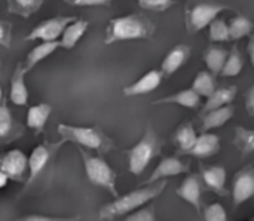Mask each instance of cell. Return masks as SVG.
<instances>
[{
  "mask_svg": "<svg viewBox=\"0 0 254 221\" xmlns=\"http://www.w3.org/2000/svg\"><path fill=\"white\" fill-rule=\"evenodd\" d=\"M165 186H167V181L162 180V181H158L153 184H147L146 187L135 189L127 195L118 196V198H115L113 202L104 205L98 211V219L101 221H107L121 217V216L131 214V213L143 208L147 202L158 198L164 192Z\"/></svg>",
  "mask_w": 254,
  "mask_h": 221,
  "instance_id": "6da1fadb",
  "label": "cell"
},
{
  "mask_svg": "<svg viewBox=\"0 0 254 221\" xmlns=\"http://www.w3.org/2000/svg\"><path fill=\"white\" fill-rule=\"evenodd\" d=\"M156 25L143 13H129L113 18L106 27V45L124 40H149L153 37Z\"/></svg>",
  "mask_w": 254,
  "mask_h": 221,
  "instance_id": "7a4b0ae2",
  "label": "cell"
},
{
  "mask_svg": "<svg viewBox=\"0 0 254 221\" xmlns=\"http://www.w3.org/2000/svg\"><path fill=\"white\" fill-rule=\"evenodd\" d=\"M64 143L77 144L80 149L95 150L100 155L107 153L113 149V141L98 126H76L60 123L57 128Z\"/></svg>",
  "mask_w": 254,
  "mask_h": 221,
  "instance_id": "3957f363",
  "label": "cell"
},
{
  "mask_svg": "<svg viewBox=\"0 0 254 221\" xmlns=\"http://www.w3.org/2000/svg\"><path fill=\"white\" fill-rule=\"evenodd\" d=\"M79 153L88 180L94 186L109 192L113 198H118L119 195L116 190V172L113 171V168L100 155H89L83 149H79Z\"/></svg>",
  "mask_w": 254,
  "mask_h": 221,
  "instance_id": "277c9868",
  "label": "cell"
},
{
  "mask_svg": "<svg viewBox=\"0 0 254 221\" xmlns=\"http://www.w3.org/2000/svg\"><path fill=\"white\" fill-rule=\"evenodd\" d=\"M161 143L155 131L149 126L144 135L140 138L137 144H134L129 150H127L128 156V169L134 175H141L149 164L159 155Z\"/></svg>",
  "mask_w": 254,
  "mask_h": 221,
  "instance_id": "5b68a950",
  "label": "cell"
},
{
  "mask_svg": "<svg viewBox=\"0 0 254 221\" xmlns=\"http://www.w3.org/2000/svg\"><path fill=\"white\" fill-rule=\"evenodd\" d=\"M65 143L63 140L52 143V141H45L40 143L39 146H36L30 156H28V175L25 180V189L30 187L37 177L48 168V165L51 164V161L55 158V155L60 152V149L64 146Z\"/></svg>",
  "mask_w": 254,
  "mask_h": 221,
  "instance_id": "8992f818",
  "label": "cell"
},
{
  "mask_svg": "<svg viewBox=\"0 0 254 221\" xmlns=\"http://www.w3.org/2000/svg\"><path fill=\"white\" fill-rule=\"evenodd\" d=\"M229 9V6L213 3V1H196L193 6H189L186 13V28L190 34L201 31L208 27L220 12Z\"/></svg>",
  "mask_w": 254,
  "mask_h": 221,
  "instance_id": "52a82bcc",
  "label": "cell"
},
{
  "mask_svg": "<svg viewBox=\"0 0 254 221\" xmlns=\"http://www.w3.org/2000/svg\"><path fill=\"white\" fill-rule=\"evenodd\" d=\"M74 19H77L76 16H64V15H58V16H52L49 19L42 21L40 24H37L25 37V42H34V40H42V42H58L57 39L61 37V34L64 33L65 27L73 22Z\"/></svg>",
  "mask_w": 254,
  "mask_h": 221,
  "instance_id": "ba28073f",
  "label": "cell"
},
{
  "mask_svg": "<svg viewBox=\"0 0 254 221\" xmlns=\"http://www.w3.org/2000/svg\"><path fill=\"white\" fill-rule=\"evenodd\" d=\"M0 171L7 175L9 180L24 183L28 175V158L19 149H13L0 156Z\"/></svg>",
  "mask_w": 254,
  "mask_h": 221,
  "instance_id": "9c48e42d",
  "label": "cell"
},
{
  "mask_svg": "<svg viewBox=\"0 0 254 221\" xmlns=\"http://www.w3.org/2000/svg\"><path fill=\"white\" fill-rule=\"evenodd\" d=\"M24 132V125L12 116L6 100L3 98V101L0 103V147L19 140Z\"/></svg>",
  "mask_w": 254,
  "mask_h": 221,
  "instance_id": "30bf717a",
  "label": "cell"
},
{
  "mask_svg": "<svg viewBox=\"0 0 254 221\" xmlns=\"http://www.w3.org/2000/svg\"><path fill=\"white\" fill-rule=\"evenodd\" d=\"M189 172V166L182 162L179 158H164L158 166L153 169V172L150 174V177L146 180L144 184H153V183H158V181H162L168 177H176V175H180V174H186Z\"/></svg>",
  "mask_w": 254,
  "mask_h": 221,
  "instance_id": "8fae6325",
  "label": "cell"
},
{
  "mask_svg": "<svg viewBox=\"0 0 254 221\" xmlns=\"http://www.w3.org/2000/svg\"><path fill=\"white\" fill-rule=\"evenodd\" d=\"M254 196V169L240 171L232 186L234 207H240Z\"/></svg>",
  "mask_w": 254,
  "mask_h": 221,
  "instance_id": "7c38bea8",
  "label": "cell"
},
{
  "mask_svg": "<svg viewBox=\"0 0 254 221\" xmlns=\"http://www.w3.org/2000/svg\"><path fill=\"white\" fill-rule=\"evenodd\" d=\"M164 73L161 70H150L146 74H143L140 79H137L129 86L124 88L125 97H137V95H146L153 92L162 82Z\"/></svg>",
  "mask_w": 254,
  "mask_h": 221,
  "instance_id": "4fadbf2b",
  "label": "cell"
},
{
  "mask_svg": "<svg viewBox=\"0 0 254 221\" xmlns=\"http://www.w3.org/2000/svg\"><path fill=\"white\" fill-rule=\"evenodd\" d=\"M24 77H25L24 65L16 64L10 77V88H9V100L13 106H27L28 103V89Z\"/></svg>",
  "mask_w": 254,
  "mask_h": 221,
  "instance_id": "5bb4252c",
  "label": "cell"
},
{
  "mask_svg": "<svg viewBox=\"0 0 254 221\" xmlns=\"http://www.w3.org/2000/svg\"><path fill=\"white\" fill-rule=\"evenodd\" d=\"M190 56V48L186 45H177L174 46L164 58L162 64H161V71L164 73V76H171L176 71H179L183 64H186V61Z\"/></svg>",
  "mask_w": 254,
  "mask_h": 221,
  "instance_id": "9a60e30c",
  "label": "cell"
},
{
  "mask_svg": "<svg viewBox=\"0 0 254 221\" xmlns=\"http://www.w3.org/2000/svg\"><path fill=\"white\" fill-rule=\"evenodd\" d=\"M52 107L46 103L34 104L27 111V122L25 125L34 132V135H39L45 131L46 122L51 116Z\"/></svg>",
  "mask_w": 254,
  "mask_h": 221,
  "instance_id": "2e32d148",
  "label": "cell"
},
{
  "mask_svg": "<svg viewBox=\"0 0 254 221\" xmlns=\"http://www.w3.org/2000/svg\"><path fill=\"white\" fill-rule=\"evenodd\" d=\"M220 150V138L216 134L204 132L199 135L193 144V147L188 152V155L196 156V158H210L219 153Z\"/></svg>",
  "mask_w": 254,
  "mask_h": 221,
  "instance_id": "e0dca14e",
  "label": "cell"
},
{
  "mask_svg": "<svg viewBox=\"0 0 254 221\" xmlns=\"http://www.w3.org/2000/svg\"><path fill=\"white\" fill-rule=\"evenodd\" d=\"M177 196L192 205L196 211L201 208V184L195 175L186 177L177 189Z\"/></svg>",
  "mask_w": 254,
  "mask_h": 221,
  "instance_id": "ac0fdd59",
  "label": "cell"
},
{
  "mask_svg": "<svg viewBox=\"0 0 254 221\" xmlns=\"http://www.w3.org/2000/svg\"><path fill=\"white\" fill-rule=\"evenodd\" d=\"M89 27V22L88 21H83V19H74L73 22H70L64 33L61 34V39H60V48H64V49H73L79 40L83 37V34L86 33Z\"/></svg>",
  "mask_w": 254,
  "mask_h": 221,
  "instance_id": "d6986e66",
  "label": "cell"
},
{
  "mask_svg": "<svg viewBox=\"0 0 254 221\" xmlns=\"http://www.w3.org/2000/svg\"><path fill=\"white\" fill-rule=\"evenodd\" d=\"M153 104H176L185 109H196L201 104V97L192 88H189V89L179 91L173 95L159 98Z\"/></svg>",
  "mask_w": 254,
  "mask_h": 221,
  "instance_id": "ffe728a7",
  "label": "cell"
},
{
  "mask_svg": "<svg viewBox=\"0 0 254 221\" xmlns=\"http://www.w3.org/2000/svg\"><path fill=\"white\" fill-rule=\"evenodd\" d=\"M237 92H238L237 86H222V88H217L207 98V103L204 106V111L207 113V111H211V110H216V109H220V107L231 106V103L237 97Z\"/></svg>",
  "mask_w": 254,
  "mask_h": 221,
  "instance_id": "44dd1931",
  "label": "cell"
},
{
  "mask_svg": "<svg viewBox=\"0 0 254 221\" xmlns=\"http://www.w3.org/2000/svg\"><path fill=\"white\" fill-rule=\"evenodd\" d=\"M60 48V42H42L40 45L34 46L27 58H25V62L22 64L24 65V70L25 73H28L30 70H33L40 61H43L45 58H48L51 54H54L57 49Z\"/></svg>",
  "mask_w": 254,
  "mask_h": 221,
  "instance_id": "7402d4cb",
  "label": "cell"
},
{
  "mask_svg": "<svg viewBox=\"0 0 254 221\" xmlns=\"http://www.w3.org/2000/svg\"><path fill=\"white\" fill-rule=\"evenodd\" d=\"M234 111H235V109L232 106H226V107H220V109L207 111V114L204 116V120H202V129L207 132L210 129L223 126L225 123H228L232 119Z\"/></svg>",
  "mask_w": 254,
  "mask_h": 221,
  "instance_id": "603a6c76",
  "label": "cell"
},
{
  "mask_svg": "<svg viewBox=\"0 0 254 221\" xmlns=\"http://www.w3.org/2000/svg\"><path fill=\"white\" fill-rule=\"evenodd\" d=\"M202 180L208 189L222 193L226 186V169L223 166H210L202 171Z\"/></svg>",
  "mask_w": 254,
  "mask_h": 221,
  "instance_id": "cb8c5ba5",
  "label": "cell"
},
{
  "mask_svg": "<svg viewBox=\"0 0 254 221\" xmlns=\"http://www.w3.org/2000/svg\"><path fill=\"white\" fill-rule=\"evenodd\" d=\"M228 51L223 48H217V46H211L205 51L204 54V61L208 67V71L211 74H220L223 70V65L226 62L228 58Z\"/></svg>",
  "mask_w": 254,
  "mask_h": 221,
  "instance_id": "d4e9b609",
  "label": "cell"
},
{
  "mask_svg": "<svg viewBox=\"0 0 254 221\" xmlns=\"http://www.w3.org/2000/svg\"><path fill=\"white\" fill-rule=\"evenodd\" d=\"M174 138H176V143H177V147H179L180 153L188 155V152L193 147V144H195L198 135H196V131H195V128L192 126V123H190V122H186V123H183V125L177 129Z\"/></svg>",
  "mask_w": 254,
  "mask_h": 221,
  "instance_id": "484cf974",
  "label": "cell"
},
{
  "mask_svg": "<svg viewBox=\"0 0 254 221\" xmlns=\"http://www.w3.org/2000/svg\"><path fill=\"white\" fill-rule=\"evenodd\" d=\"M43 4V0H7V12L28 18L36 13Z\"/></svg>",
  "mask_w": 254,
  "mask_h": 221,
  "instance_id": "4316f807",
  "label": "cell"
},
{
  "mask_svg": "<svg viewBox=\"0 0 254 221\" xmlns=\"http://www.w3.org/2000/svg\"><path fill=\"white\" fill-rule=\"evenodd\" d=\"M192 89L202 98H208L216 89H217V83L214 79V74H211L210 71H199L192 83Z\"/></svg>",
  "mask_w": 254,
  "mask_h": 221,
  "instance_id": "83f0119b",
  "label": "cell"
},
{
  "mask_svg": "<svg viewBox=\"0 0 254 221\" xmlns=\"http://www.w3.org/2000/svg\"><path fill=\"white\" fill-rule=\"evenodd\" d=\"M243 67H244V58H243L238 46L235 45L232 48V51L228 54L226 62H225L223 70H222L220 74L225 76V77H235L243 71Z\"/></svg>",
  "mask_w": 254,
  "mask_h": 221,
  "instance_id": "f1b7e54d",
  "label": "cell"
},
{
  "mask_svg": "<svg viewBox=\"0 0 254 221\" xmlns=\"http://www.w3.org/2000/svg\"><path fill=\"white\" fill-rule=\"evenodd\" d=\"M254 24L244 15H237L229 22V34L232 40H240L253 31Z\"/></svg>",
  "mask_w": 254,
  "mask_h": 221,
  "instance_id": "f546056e",
  "label": "cell"
},
{
  "mask_svg": "<svg viewBox=\"0 0 254 221\" xmlns=\"http://www.w3.org/2000/svg\"><path fill=\"white\" fill-rule=\"evenodd\" d=\"M208 33H210V40L211 42H228V40H231L229 24L225 19L216 18L210 24V31Z\"/></svg>",
  "mask_w": 254,
  "mask_h": 221,
  "instance_id": "4dcf8cb0",
  "label": "cell"
},
{
  "mask_svg": "<svg viewBox=\"0 0 254 221\" xmlns=\"http://www.w3.org/2000/svg\"><path fill=\"white\" fill-rule=\"evenodd\" d=\"M237 144L243 150V153L254 152V129L237 128Z\"/></svg>",
  "mask_w": 254,
  "mask_h": 221,
  "instance_id": "1f68e13d",
  "label": "cell"
},
{
  "mask_svg": "<svg viewBox=\"0 0 254 221\" xmlns=\"http://www.w3.org/2000/svg\"><path fill=\"white\" fill-rule=\"evenodd\" d=\"M204 220L205 221H228V214L226 210L222 204L214 202L210 204L204 210Z\"/></svg>",
  "mask_w": 254,
  "mask_h": 221,
  "instance_id": "d6a6232c",
  "label": "cell"
},
{
  "mask_svg": "<svg viewBox=\"0 0 254 221\" xmlns=\"http://www.w3.org/2000/svg\"><path fill=\"white\" fill-rule=\"evenodd\" d=\"M138 6L146 10L152 12H165L173 4H176V0H137Z\"/></svg>",
  "mask_w": 254,
  "mask_h": 221,
  "instance_id": "836d02e7",
  "label": "cell"
},
{
  "mask_svg": "<svg viewBox=\"0 0 254 221\" xmlns=\"http://www.w3.org/2000/svg\"><path fill=\"white\" fill-rule=\"evenodd\" d=\"M12 22L0 21V46L9 49L12 46Z\"/></svg>",
  "mask_w": 254,
  "mask_h": 221,
  "instance_id": "e575fe53",
  "label": "cell"
},
{
  "mask_svg": "<svg viewBox=\"0 0 254 221\" xmlns=\"http://www.w3.org/2000/svg\"><path fill=\"white\" fill-rule=\"evenodd\" d=\"M125 221H155V213L152 208H141L131 213Z\"/></svg>",
  "mask_w": 254,
  "mask_h": 221,
  "instance_id": "d590c367",
  "label": "cell"
},
{
  "mask_svg": "<svg viewBox=\"0 0 254 221\" xmlns=\"http://www.w3.org/2000/svg\"><path fill=\"white\" fill-rule=\"evenodd\" d=\"M15 221H83L80 217H48V216H25L21 219H16Z\"/></svg>",
  "mask_w": 254,
  "mask_h": 221,
  "instance_id": "8d00e7d4",
  "label": "cell"
},
{
  "mask_svg": "<svg viewBox=\"0 0 254 221\" xmlns=\"http://www.w3.org/2000/svg\"><path fill=\"white\" fill-rule=\"evenodd\" d=\"M67 4L71 6H109L113 0H63Z\"/></svg>",
  "mask_w": 254,
  "mask_h": 221,
  "instance_id": "74e56055",
  "label": "cell"
},
{
  "mask_svg": "<svg viewBox=\"0 0 254 221\" xmlns=\"http://www.w3.org/2000/svg\"><path fill=\"white\" fill-rule=\"evenodd\" d=\"M246 106H247V111L250 113V116H253L254 117V85L250 88V91L247 92Z\"/></svg>",
  "mask_w": 254,
  "mask_h": 221,
  "instance_id": "f35d334b",
  "label": "cell"
},
{
  "mask_svg": "<svg viewBox=\"0 0 254 221\" xmlns=\"http://www.w3.org/2000/svg\"><path fill=\"white\" fill-rule=\"evenodd\" d=\"M7 183H9L7 175H6L4 172H1V171H0V190H1V189H4V187L7 186Z\"/></svg>",
  "mask_w": 254,
  "mask_h": 221,
  "instance_id": "ab89813d",
  "label": "cell"
},
{
  "mask_svg": "<svg viewBox=\"0 0 254 221\" xmlns=\"http://www.w3.org/2000/svg\"><path fill=\"white\" fill-rule=\"evenodd\" d=\"M249 54H250V59H252V64L254 65V37L252 39L250 45H249Z\"/></svg>",
  "mask_w": 254,
  "mask_h": 221,
  "instance_id": "60d3db41",
  "label": "cell"
},
{
  "mask_svg": "<svg viewBox=\"0 0 254 221\" xmlns=\"http://www.w3.org/2000/svg\"><path fill=\"white\" fill-rule=\"evenodd\" d=\"M3 101V88H1V61H0V103Z\"/></svg>",
  "mask_w": 254,
  "mask_h": 221,
  "instance_id": "b9f144b4",
  "label": "cell"
}]
</instances>
